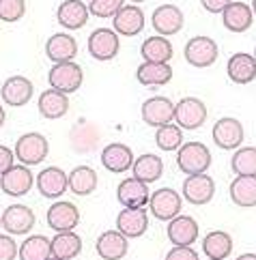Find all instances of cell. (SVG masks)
I'll list each match as a JSON object with an SVG mask.
<instances>
[{"label":"cell","instance_id":"48","mask_svg":"<svg viewBox=\"0 0 256 260\" xmlns=\"http://www.w3.org/2000/svg\"><path fill=\"white\" fill-rule=\"evenodd\" d=\"M48 260H60V258H56V256H50V258H48Z\"/></svg>","mask_w":256,"mask_h":260},{"label":"cell","instance_id":"32","mask_svg":"<svg viewBox=\"0 0 256 260\" xmlns=\"http://www.w3.org/2000/svg\"><path fill=\"white\" fill-rule=\"evenodd\" d=\"M203 252L207 258L213 260H226L233 252V239L224 230H213L209 232L203 241Z\"/></svg>","mask_w":256,"mask_h":260},{"label":"cell","instance_id":"31","mask_svg":"<svg viewBox=\"0 0 256 260\" xmlns=\"http://www.w3.org/2000/svg\"><path fill=\"white\" fill-rule=\"evenodd\" d=\"M97 172L90 166H78L69 172V189L76 196H90L97 189Z\"/></svg>","mask_w":256,"mask_h":260},{"label":"cell","instance_id":"28","mask_svg":"<svg viewBox=\"0 0 256 260\" xmlns=\"http://www.w3.org/2000/svg\"><path fill=\"white\" fill-rule=\"evenodd\" d=\"M136 80L142 86H164L172 80V67L168 62H142L136 69Z\"/></svg>","mask_w":256,"mask_h":260},{"label":"cell","instance_id":"16","mask_svg":"<svg viewBox=\"0 0 256 260\" xmlns=\"http://www.w3.org/2000/svg\"><path fill=\"white\" fill-rule=\"evenodd\" d=\"M80 224V211L73 202L56 200L48 209V226L54 232H69Z\"/></svg>","mask_w":256,"mask_h":260},{"label":"cell","instance_id":"17","mask_svg":"<svg viewBox=\"0 0 256 260\" xmlns=\"http://www.w3.org/2000/svg\"><path fill=\"white\" fill-rule=\"evenodd\" d=\"M33 92H35V86H33V82L28 78L11 76V78L5 80L3 88H0V97H3V101L7 106L22 108L33 99Z\"/></svg>","mask_w":256,"mask_h":260},{"label":"cell","instance_id":"44","mask_svg":"<svg viewBox=\"0 0 256 260\" xmlns=\"http://www.w3.org/2000/svg\"><path fill=\"white\" fill-rule=\"evenodd\" d=\"M237 260H256V254H241Z\"/></svg>","mask_w":256,"mask_h":260},{"label":"cell","instance_id":"25","mask_svg":"<svg viewBox=\"0 0 256 260\" xmlns=\"http://www.w3.org/2000/svg\"><path fill=\"white\" fill-rule=\"evenodd\" d=\"M226 73L235 84H250L252 80H256V58H254V54H245V52L233 54V56L228 58Z\"/></svg>","mask_w":256,"mask_h":260},{"label":"cell","instance_id":"26","mask_svg":"<svg viewBox=\"0 0 256 260\" xmlns=\"http://www.w3.org/2000/svg\"><path fill=\"white\" fill-rule=\"evenodd\" d=\"M37 108H39V114L43 118L56 120V118H62V116L67 114V110H69V97H67V92H60L56 88H48V90L41 92Z\"/></svg>","mask_w":256,"mask_h":260},{"label":"cell","instance_id":"15","mask_svg":"<svg viewBox=\"0 0 256 260\" xmlns=\"http://www.w3.org/2000/svg\"><path fill=\"white\" fill-rule=\"evenodd\" d=\"M142 120L149 127H164L175 120V104L168 97H151L142 104Z\"/></svg>","mask_w":256,"mask_h":260},{"label":"cell","instance_id":"21","mask_svg":"<svg viewBox=\"0 0 256 260\" xmlns=\"http://www.w3.org/2000/svg\"><path fill=\"white\" fill-rule=\"evenodd\" d=\"M45 56L52 62H71L78 56V41L67 32L52 35L45 43Z\"/></svg>","mask_w":256,"mask_h":260},{"label":"cell","instance_id":"20","mask_svg":"<svg viewBox=\"0 0 256 260\" xmlns=\"http://www.w3.org/2000/svg\"><path fill=\"white\" fill-rule=\"evenodd\" d=\"M112 30L121 37H136L144 28V13L138 5H125L114 17Z\"/></svg>","mask_w":256,"mask_h":260},{"label":"cell","instance_id":"10","mask_svg":"<svg viewBox=\"0 0 256 260\" xmlns=\"http://www.w3.org/2000/svg\"><path fill=\"white\" fill-rule=\"evenodd\" d=\"M213 142L217 148L222 151H237L243 142V125L233 116H224L219 118L213 125Z\"/></svg>","mask_w":256,"mask_h":260},{"label":"cell","instance_id":"45","mask_svg":"<svg viewBox=\"0 0 256 260\" xmlns=\"http://www.w3.org/2000/svg\"><path fill=\"white\" fill-rule=\"evenodd\" d=\"M3 125H5V108L0 106V127H3Z\"/></svg>","mask_w":256,"mask_h":260},{"label":"cell","instance_id":"12","mask_svg":"<svg viewBox=\"0 0 256 260\" xmlns=\"http://www.w3.org/2000/svg\"><path fill=\"white\" fill-rule=\"evenodd\" d=\"M149 198H151L149 185L142 183L140 179H136V176L121 181L116 187V200L125 209H144L149 204Z\"/></svg>","mask_w":256,"mask_h":260},{"label":"cell","instance_id":"14","mask_svg":"<svg viewBox=\"0 0 256 260\" xmlns=\"http://www.w3.org/2000/svg\"><path fill=\"white\" fill-rule=\"evenodd\" d=\"M213 196H215V183L207 172L205 174H189L185 183H183V198L189 204L200 207V204L211 202Z\"/></svg>","mask_w":256,"mask_h":260},{"label":"cell","instance_id":"39","mask_svg":"<svg viewBox=\"0 0 256 260\" xmlns=\"http://www.w3.org/2000/svg\"><path fill=\"white\" fill-rule=\"evenodd\" d=\"M123 7V0H88V11L95 17H114Z\"/></svg>","mask_w":256,"mask_h":260},{"label":"cell","instance_id":"4","mask_svg":"<svg viewBox=\"0 0 256 260\" xmlns=\"http://www.w3.org/2000/svg\"><path fill=\"white\" fill-rule=\"evenodd\" d=\"M185 60L196 69H205V67H211V64L217 60V43L211 39V37H205V35H198V37H191V39L185 43Z\"/></svg>","mask_w":256,"mask_h":260},{"label":"cell","instance_id":"23","mask_svg":"<svg viewBox=\"0 0 256 260\" xmlns=\"http://www.w3.org/2000/svg\"><path fill=\"white\" fill-rule=\"evenodd\" d=\"M149 228V215L144 209H123L116 217V230L127 239H138Z\"/></svg>","mask_w":256,"mask_h":260},{"label":"cell","instance_id":"43","mask_svg":"<svg viewBox=\"0 0 256 260\" xmlns=\"http://www.w3.org/2000/svg\"><path fill=\"white\" fill-rule=\"evenodd\" d=\"M231 3H235V0H200L203 9L209 13H222Z\"/></svg>","mask_w":256,"mask_h":260},{"label":"cell","instance_id":"9","mask_svg":"<svg viewBox=\"0 0 256 260\" xmlns=\"http://www.w3.org/2000/svg\"><path fill=\"white\" fill-rule=\"evenodd\" d=\"M35 179L37 176H33V170L28 166L20 164V166H13L11 170H7L3 176H0V187H3V191L7 196L22 198L33 189Z\"/></svg>","mask_w":256,"mask_h":260},{"label":"cell","instance_id":"41","mask_svg":"<svg viewBox=\"0 0 256 260\" xmlns=\"http://www.w3.org/2000/svg\"><path fill=\"white\" fill-rule=\"evenodd\" d=\"M166 260H200L198 252L191 249V245H175L166 254Z\"/></svg>","mask_w":256,"mask_h":260},{"label":"cell","instance_id":"42","mask_svg":"<svg viewBox=\"0 0 256 260\" xmlns=\"http://www.w3.org/2000/svg\"><path fill=\"white\" fill-rule=\"evenodd\" d=\"M13 166H15V153H13V148L0 144V176H3L7 170H11Z\"/></svg>","mask_w":256,"mask_h":260},{"label":"cell","instance_id":"46","mask_svg":"<svg viewBox=\"0 0 256 260\" xmlns=\"http://www.w3.org/2000/svg\"><path fill=\"white\" fill-rule=\"evenodd\" d=\"M250 7H252V11H254V15H256V0H252V5H250Z\"/></svg>","mask_w":256,"mask_h":260},{"label":"cell","instance_id":"13","mask_svg":"<svg viewBox=\"0 0 256 260\" xmlns=\"http://www.w3.org/2000/svg\"><path fill=\"white\" fill-rule=\"evenodd\" d=\"M35 224L37 217L26 204H11L3 211V228L7 230V235H28Z\"/></svg>","mask_w":256,"mask_h":260},{"label":"cell","instance_id":"36","mask_svg":"<svg viewBox=\"0 0 256 260\" xmlns=\"http://www.w3.org/2000/svg\"><path fill=\"white\" fill-rule=\"evenodd\" d=\"M231 168L235 176H256V146H239L233 153Z\"/></svg>","mask_w":256,"mask_h":260},{"label":"cell","instance_id":"47","mask_svg":"<svg viewBox=\"0 0 256 260\" xmlns=\"http://www.w3.org/2000/svg\"><path fill=\"white\" fill-rule=\"evenodd\" d=\"M132 3H134V5H140V3H144V0H132Z\"/></svg>","mask_w":256,"mask_h":260},{"label":"cell","instance_id":"38","mask_svg":"<svg viewBox=\"0 0 256 260\" xmlns=\"http://www.w3.org/2000/svg\"><path fill=\"white\" fill-rule=\"evenodd\" d=\"M26 13V0H0V22L13 24Z\"/></svg>","mask_w":256,"mask_h":260},{"label":"cell","instance_id":"2","mask_svg":"<svg viewBox=\"0 0 256 260\" xmlns=\"http://www.w3.org/2000/svg\"><path fill=\"white\" fill-rule=\"evenodd\" d=\"M13 153L17 161L30 168V166H39L41 161H45V157L50 153V142L45 136L30 132V134H24L17 138Z\"/></svg>","mask_w":256,"mask_h":260},{"label":"cell","instance_id":"50","mask_svg":"<svg viewBox=\"0 0 256 260\" xmlns=\"http://www.w3.org/2000/svg\"><path fill=\"white\" fill-rule=\"evenodd\" d=\"M254 58H256V50H254Z\"/></svg>","mask_w":256,"mask_h":260},{"label":"cell","instance_id":"49","mask_svg":"<svg viewBox=\"0 0 256 260\" xmlns=\"http://www.w3.org/2000/svg\"><path fill=\"white\" fill-rule=\"evenodd\" d=\"M0 228H3V213H0Z\"/></svg>","mask_w":256,"mask_h":260},{"label":"cell","instance_id":"24","mask_svg":"<svg viewBox=\"0 0 256 260\" xmlns=\"http://www.w3.org/2000/svg\"><path fill=\"white\" fill-rule=\"evenodd\" d=\"M254 22V11L250 5L245 3H231L222 11V24L226 30L231 32H245Z\"/></svg>","mask_w":256,"mask_h":260},{"label":"cell","instance_id":"8","mask_svg":"<svg viewBox=\"0 0 256 260\" xmlns=\"http://www.w3.org/2000/svg\"><path fill=\"white\" fill-rule=\"evenodd\" d=\"M35 185L43 198L58 200L62 193L69 189V174L65 170L56 168V166H50V168H43L39 174H37Z\"/></svg>","mask_w":256,"mask_h":260},{"label":"cell","instance_id":"37","mask_svg":"<svg viewBox=\"0 0 256 260\" xmlns=\"http://www.w3.org/2000/svg\"><path fill=\"white\" fill-rule=\"evenodd\" d=\"M155 144L162 151H179L183 144V129L175 123L157 127V132H155Z\"/></svg>","mask_w":256,"mask_h":260},{"label":"cell","instance_id":"34","mask_svg":"<svg viewBox=\"0 0 256 260\" xmlns=\"http://www.w3.org/2000/svg\"><path fill=\"white\" fill-rule=\"evenodd\" d=\"M82 252V239L73 230L69 232H56V237H52V256L60 260H73Z\"/></svg>","mask_w":256,"mask_h":260},{"label":"cell","instance_id":"29","mask_svg":"<svg viewBox=\"0 0 256 260\" xmlns=\"http://www.w3.org/2000/svg\"><path fill=\"white\" fill-rule=\"evenodd\" d=\"M231 200L241 209L256 207V176H235L231 183Z\"/></svg>","mask_w":256,"mask_h":260},{"label":"cell","instance_id":"40","mask_svg":"<svg viewBox=\"0 0 256 260\" xmlns=\"http://www.w3.org/2000/svg\"><path fill=\"white\" fill-rule=\"evenodd\" d=\"M15 256H20L15 239L11 235H0V260H15Z\"/></svg>","mask_w":256,"mask_h":260},{"label":"cell","instance_id":"52","mask_svg":"<svg viewBox=\"0 0 256 260\" xmlns=\"http://www.w3.org/2000/svg\"><path fill=\"white\" fill-rule=\"evenodd\" d=\"M209 260H213V258H209Z\"/></svg>","mask_w":256,"mask_h":260},{"label":"cell","instance_id":"7","mask_svg":"<svg viewBox=\"0 0 256 260\" xmlns=\"http://www.w3.org/2000/svg\"><path fill=\"white\" fill-rule=\"evenodd\" d=\"M88 52L90 56L99 62H108L116 58L118 50H121V41H118V35L112 28H97L90 32L88 37Z\"/></svg>","mask_w":256,"mask_h":260},{"label":"cell","instance_id":"51","mask_svg":"<svg viewBox=\"0 0 256 260\" xmlns=\"http://www.w3.org/2000/svg\"><path fill=\"white\" fill-rule=\"evenodd\" d=\"M0 191H3V187H0Z\"/></svg>","mask_w":256,"mask_h":260},{"label":"cell","instance_id":"35","mask_svg":"<svg viewBox=\"0 0 256 260\" xmlns=\"http://www.w3.org/2000/svg\"><path fill=\"white\" fill-rule=\"evenodd\" d=\"M52 256V241L43 235L26 237L20 245V260H48Z\"/></svg>","mask_w":256,"mask_h":260},{"label":"cell","instance_id":"22","mask_svg":"<svg viewBox=\"0 0 256 260\" xmlns=\"http://www.w3.org/2000/svg\"><path fill=\"white\" fill-rule=\"evenodd\" d=\"M95 249L99 258L104 260H121L125 258L127 249H130V243H127V237L118 230H106L104 235H99Z\"/></svg>","mask_w":256,"mask_h":260},{"label":"cell","instance_id":"5","mask_svg":"<svg viewBox=\"0 0 256 260\" xmlns=\"http://www.w3.org/2000/svg\"><path fill=\"white\" fill-rule=\"evenodd\" d=\"M209 112L205 101H200L196 97H183L179 104H175V120L181 129H187V132H194L205 125Z\"/></svg>","mask_w":256,"mask_h":260},{"label":"cell","instance_id":"19","mask_svg":"<svg viewBox=\"0 0 256 260\" xmlns=\"http://www.w3.org/2000/svg\"><path fill=\"white\" fill-rule=\"evenodd\" d=\"M102 166L108 172H114V174L132 170V166H134L132 148L121 142H110L102 151Z\"/></svg>","mask_w":256,"mask_h":260},{"label":"cell","instance_id":"6","mask_svg":"<svg viewBox=\"0 0 256 260\" xmlns=\"http://www.w3.org/2000/svg\"><path fill=\"white\" fill-rule=\"evenodd\" d=\"M149 209L155 219L159 221H170L177 215H181L183 209V198L172 187H162L151 193L149 198Z\"/></svg>","mask_w":256,"mask_h":260},{"label":"cell","instance_id":"18","mask_svg":"<svg viewBox=\"0 0 256 260\" xmlns=\"http://www.w3.org/2000/svg\"><path fill=\"white\" fill-rule=\"evenodd\" d=\"M88 15H90L88 5H84L82 0H62L56 9V20L67 30L84 28L88 22Z\"/></svg>","mask_w":256,"mask_h":260},{"label":"cell","instance_id":"3","mask_svg":"<svg viewBox=\"0 0 256 260\" xmlns=\"http://www.w3.org/2000/svg\"><path fill=\"white\" fill-rule=\"evenodd\" d=\"M48 80H50V88H56L60 92H76L82 82H84V71L78 62H54L50 67L48 73Z\"/></svg>","mask_w":256,"mask_h":260},{"label":"cell","instance_id":"27","mask_svg":"<svg viewBox=\"0 0 256 260\" xmlns=\"http://www.w3.org/2000/svg\"><path fill=\"white\" fill-rule=\"evenodd\" d=\"M166 232L172 245H191L198 239V224L189 215H177L168 221Z\"/></svg>","mask_w":256,"mask_h":260},{"label":"cell","instance_id":"30","mask_svg":"<svg viewBox=\"0 0 256 260\" xmlns=\"http://www.w3.org/2000/svg\"><path fill=\"white\" fill-rule=\"evenodd\" d=\"M132 172H134L136 179H140L142 183L149 185V183H155L164 174V161L157 155L144 153V155L138 157V159H134Z\"/></svg>","mask_w":256,"mask_h":260},{"label":"cell","instance_id":"1","mask_svg":"<svg viewBox=\"0 0 256 260\" xmlns=\"http://www.w3.org/2000/svg\"><path fill=\"white\" fill-rule=\"evenodd\" d=\"M177 166L183 174H205L211 166V151L203 142H183L177 151Z\"/></svg>","mask_w":256,"mask_h":260},{"label":"cell","instance_id":"11","mask_svg":"<svg viewBox=\"0 0 256 260\" xmlns=\"http://www.w3.org/2000/svg\"><path fill=\"white\" fill-rule=\"evenodd\" d=\"M151 24L159 37H172L181 32L185 17H183V11L177 5H159L151 15Z\"/></svg>","mask_w":256,"mask_h":260},{"label":"cell","instance_id":"33","mask_svg":"<svg viewBox=\"0 0 256 260\" xmlns=\"http://www.w3.org/2000/svg\"><path fill=\"white\" fill-rule=\"evenodd\" d=\"M140 54L144 62H170L172 54H175V50H172V43L166 39V37H149L142 48H140Z\"/></svg>","mask_w":256,"mask_h":260}]
</instances>
